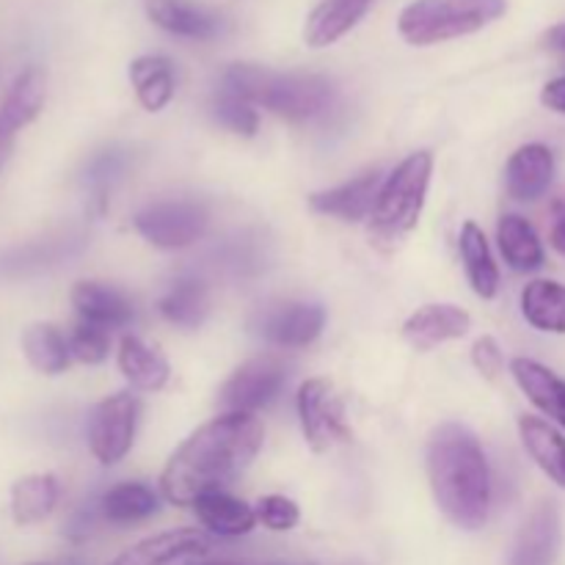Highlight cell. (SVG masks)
Here are the masks:
<instances>
[{
	"label": "cell",
	"mask_w": 565,
	"mask_h": 565,
	"mask_svg": "<svg viewBox=\"0 0 565 565\" xmlns=\"http://www.w3.org/2000/svg\"><path fill=\"white\" fill-rule=\"evenodd\" d=\"M119 362L121 375L130 381L136 390L141 392H160L166 384H169L171 367L166 362L163 353L154 345H147L141 337H125L119 345Z\"/></svg>",
	"instance_id": "d4e9b609"
},
{
	"label": "cell",
	"mask_w": 565,
	"mask_h": 565,
	"mask_svg": "<svg viewBox=\"0 0 565 565\" xmlns=\"http://www.w3.org/2000/svg\"><path fill=\"white\" fill-rule=\"evenodd\" d=\"M31 565H47V563H31Z\"/></svg>",
	"instance_id": "60d3db41"
},
{
	"label": "cell",
	"mask_w": 565,
	"mask_h": 565,
	"mask_svg": "<svg viewBox=\"0 0 565 565\" xmlns=\"http://www.w3.org/2000/svg\"><path fill=\"white\" fill-rule=\"evenodd\" d=\"M373 0H320L303 25L309 47H329L359 25Z\"/></svg>",
	"instance_id": "44dd1931"
},
{
	"label": "cell",
	"mask_w": 565,
	"mask_h": 565,
	"mask_svg": "<svg viewBox=\"0 0 565 565\" xmlns=\"http://www.w3.org/2000/svg\"><path fill=\"white\" fill-rule=\"evenodd\" d=\"M136 97L149 114H158L174 97V64L166 55H141L130 64Z\"/></svg>",
	"instance_id": "4316f807"
},
{
	"label": "cell",
	"mask_w": 565,
	"mask_h": 565,
	"mask_svg": "<svg viewBox=\"0 0 565 565\" xmlns=\"http://www.w3.org/2000/svg\"><path fill=\"white\" fill-rule=\"evenodd\" d=\"M210 312L207 285L196 276H182L160 298V315L177 329H196Z\"/></svg>",
	"instance_id": "f1b7e54d"
},
{
	"label": "cell",
	"mask_w": 565,
	"mask_h": 565,
	"mask_svg": "<svg viewBox=\"0 0 565 565\" xmlns=\"http://www.w3.org/2000/svg\"><path fill=\"white\" fill-rule=\"evenodd\" d=\"M136 232L163 252H177L202 241L210 226V213L196 199H166L138 210Z\"/></svg>",
	"instance_id": "8992f818"
},
{
	"label": "cell",
	"mask_w": 565,
	"mask_h": 565,
	"mask_svg": "<svg viewBox=\"0 0 565 565\" xmlns=\"http://www.w3.org/2000/svg\"><path fill=\"white\" fill-rule=\"evenodd\" d=\"M497 243H500L502 259L516 274H535L544 268L546 254L539 232L524 215L505 213L497 224Z\"/></svg>",
	"instance_id": "ffe728a7"
},
{
	"label": "cell",
	"mask_w": 565,
	"mask_h": 565,
	"mask_svg": "<svg viewBox=\"0 0 565 565\" xmlns=\"http://www.w3.org/2000/svg\"><path fill=\"white\" fill-rule=\"evenodd\" d=\"M326 312L318 303L287 301L263 309L254 320V331L276 348H307L320 337Z\"/></svg>",
	"instance_id": "8fae6325"
},
{
	"label": "cell",
	"mask_w": 565,
	"mask_h": 565,
	"mask_svg": "<svg viewBox=\"0 0 565 565\" xmlns=\"http://www.w3.org/2000/svg\"><path fill=\"white\" fill-rule=\"evenodd\" d=\"M70 351L77 362L83 364H103L110 351V331L99 329V326L81 323L72 329L70 334Z\"/></svg>",
	"instance_id": "d6a6232c"
},
{
	"label": "cell",
	"mask_w": 565,
	"mask_h": 565,
	"mask_svg": "<svg viewBox=\"0 0 565 565\" xmlns=\"http://www.w3.org/2000/svg\"><path fill=\"white\" fill-rule=\"evenodd\" d=\"M221 86L248 99L254 108L290 121H309L326 114L334 103V86L320 75L303 72H276L257 64H232L221 77Z\"/></svg>",
	"instance_id": "3957f363"
},
{
	"label": "cell",
	"mask_w": 565,
	"mask_h": 565,
	"mask_svg": "<svg viewBox=\"0 0 565 565\" xmlns=\"http://www.w3.org/2000/svg\"><path fill=\"white\" fill-rule=\"evenodd\" d=\"M58 497L61 486L55 475H25V478H20L11 486V519L20 527L44 522L55 511V505H58Z\"/></svg>",
	"instance_id": "484cf974"
},
{
	"label": "cell",
	"mask_w": 565,
	"mask_h": 565,
	"mask_svg": "<svg viewBox=\"0 0 565 565\" xmlns=\"http://www.w3.org/2000/svg\"><path fill=\"white\" fill-rule=\"evenodd\" d=\"M519 436L527 456L555 486L565 489V434L541 417H519Z\"/></svg>",
	"instance_id": "7402d4cb"
},
{
	"label": "cell",
	"mask_w": 565,
	"mask_h": 565,
	"mask_svg": "<svg viewBox=\"0 0 565 565\" xmlns=\"http://www.w3.org/2000/svg\"><path fill=\"white\" fill-rule=\"evenodd\" d=\"M430 174H434L430 152L408 154L392 174H386L367 224L370 243L379 252H395L417 230L425 199H428Z\"/></svg>",
	"instance_id": "277c9868"
},
{
	"label": "cell",
	"mask_w": 565,
	"mask_h": 565,
	"mask_svg": "<svg viewBox=\"0 0 565 565\" xmlns=\"http://www.w3.org/2000/svg\"><path fill=\"white\" fill-rule=\"evenodd\" d=\"M70 298L81 323L99 326L105 331L125 329L136 318L130 298L103 281H77Z\"/></svg>",
	"instance_id": "e0dca14e"
},
{
	"label": "cell",
	"mask_w": 565,
	"mask_h": 565,
	"mask_svg": "<svg viewBox=\"0 0 565 565\" xmlns=\"http://www.w3.org/2000/svg\"><path fill=\"white\" fill-rule=\"evenodd\" d=\"M472 364L478 367V373L486 375V379H497V375L502 373V367H505V356H502L494 337H478V340H475Z\"/></svg>",
	"instance_id": "e575fe53"
},
{
	"label": "cell",
	"mask_w": 565,
	"mask_h": 565,
	"mask_svg": "<svg viewBox=\"0 0 565 565\" xmlns=\"http://www.w3.org/2000/svg\"><path fill=\"white\" fill-rule=\"evenodd\" d=\"M254 513H257V522L263 527L274 530V533H287L298 524L301 519V511H298L296 502L290 497H281V494H268V497H259V502L254 505Z\"/></svg>",
	"instance_id": "836d02e7"
},
{
	"label": "cell",
	"mask_w": 565,
	"mask_h": 565,
	"mask_svg": "<svg viewBox=\"0 0 565 565\" xmlns=\"http://www.w3.org/2000/svg\"><path fill=\"white\" fill-rule=\"evenodd\" d=\"M287 384V367L279 356H257L230 375L218 392L224 412L254 414L276 401L281 386Z\"/></svg>",
	"instance_id": "9c48e42d"
},
{
	"label": "cell",
	"mask_w": 565,
	"mask_h": 565,
	"mask_svg": "<svg viewBox=\"0 0 565 565\" xmlns=\"http://www.w3.org/2000/svg\"><path fill=\"white\" fill-rule=\"evenodd\" d=\"M158 513V494L143 483H119L99 500V516L110 524H136Z\"/></svg>",
	"instance_id": "4dcf8cb0"
},
{
	"label": "cell",
	"mask_w": 565,
	"mask_h": 565,
	"mask_svg": "<svg viewBox=\"0 0 565 565\" xmlns=\"http://www.w3.org/2000/svg\"><path fill=\"white\" fill-rule=\"evenodd\" d=\"M541 103L555 114H565V75L546 83L544 92H541Z\"/></svg>",
	"instance_id": "74e56055"
},
{
	"label": "cell",
	"mask_w": 565,
	"mask_h": 565,
	"mask_svg": "<svg viewBox=\"0 0 565 565\" xmlns=\"http://www.w3.org/2000/svg\"><path fill=\"white\" fill-rule=\"evenodd\" d=\"M143 11L158 28L182 39H215L224 31V17L193 0H143Z\"/></svg>",
	"instance_id": "5bb4252c"
},
{
	"label": "cell",
	"mask_w": 565,
	"mask_h": 565,
	"mask_svg": "<svg viewBox=\"0 0 565 565\" xmlns=\"http://www.w3.org/2000/svg\"><path fill=\"white\" fill-rule=\"evenodd\" d=\"M472 329V315L452 303H428L403 323V340L414 351H434L450 340H461Z\"/></svg>",
	"instance_id": "4fadbf2b"
},
{
	"label": "cell",
	"mask_w": 565,
	"mask_h": 565,
	"mask_svg": "<svg viewBox=\"0 0 565 565\" xmlns=\"http://www.w3.org/2000/svg\"><path fill=\"white\" fill-rule=\"evenodd\" d=\"M210 550L207 535L199 530H169L152 539H143L121 552L110 565H174L188 557H199Z\"/></svg>",
	"instance_id": "ac0fdd59"
},
{
	"label": "cell",
	"mask_w": 565,
	"mask_h": 565,
	"mask_svg": "<svg viewBox=\"0 0 565 565\" xmlns=\"http://www.w3.org/2000/svg\"><path fill=\"white\" fill-rule=\"evenodd\" d=\"M196 519L221 539H241L257 527V513L252 505H246L237 497L226 494V491H215V494H204L193 502Z\"/></svg>",
	"instance_id": "cb8c5ba5"
},
{
	"label": "cell",
	"mask_w": 565,
	"mask_h": 565,
	"mask_svg": "<svg viewBox=\"0 0 565 565\" xmlns=\"http://www.w3.org/2000/svg\"><path fill=\"white\" fill-rule=\"evenodd\" d=\"M458 252H461L463 270H467V279L472 285V290L478 292L483 301L500 292V268L494 263V254H491L489 237L480 230L475 221H467L461 226V235H458Z\"/></svg>",
	"instance_id": "603a6c76"
},
{
	"label": "cell",
	"mask_w": 565,
	"mask_h": 565,
	"mask_svg": "<svg viewBox=\"0 0 565 565\" xmlns=\"http://www.w3.org/2000/svg\"><path fill=\"white\" fill-rule=\"evenodd\" d=\"M550 44H552V47H563L565 50V25L555 28V31L550 33Z\"/></svg>",
	"instance_id": "f35d334b"
},
{
	"label": "cell",
	"mask_w": 565,
	"mask_h": 565,
	"mask_svg": "<svg viewBox=\"0 0 565 565\" xmlns=\"http://www.w3.org/2000/svg\"><path fill=\"white\" fill-rule=\"evenodd\" d=\"M298 417L307 445L315 452H329L337 445L351 439V428L345 419V403L337 395L334 384L326 379L303 381L296 397Z\"/></svg>",
	"instance_id": "52a82bcc"
},
{
	"label": "cell",
	"mask_w": 565,
	"mask_h": 565,
	"mask_svg": "<svg viewBox=\"0 0 565 565\" xmlns=\"http://www.w3.org/2000/svg\"><path fill=\"white\" fill-rule=\"evenodd\" d=\"M121 163H125V158H121V154H116V152L99 154V158L94 160L92 169H88V180L97 182V185H105V182H110L116 174H119Z\"/></svg>",
	"instance_id": "d590c367"
},
{
	"label": "cell",
	"mask_w": 565,
	"mask_h": 565,
	"mask_svg": "<svg viewBox=\"0 0 565 565\" xmlns=\"http://www.w3.org/2000/svg\"><path fill=\"white\" fill-rule=\"evenodd\" d=\"M141 403L130 392H116L94 406L88 417V450L105 467H114L130 452Z\"/></svg>",
	"instance_id": "ba28073f"
},
{
	"label": "cell",
	"mask_w": 565,
	"mask_h": 565,
	"mask_svg": "<svg viewBox=\"0 0 565 565\" xmlns=\"http://www.w3.org/2000/svg\"><path fill=\"white\" fill-rule=\"evenodd\" d=\"M561 544V513H557L555 502H541L519 530L511 565H555Z\"/></svg>",
	"instance_id": "7c38bea8"
},
{
	"label": "cell",
	"mask_w": 565,
	"mask_h": 565,
	"mask_svg": "<svg viewBox=\"0 0 565 565\" xmlns=\"http://www.w3.org/2000/svg\"><path fill=\"white\" fill-rule=\"evenodd\" d=\"M384 180L386 177L381 174L379 169L367 171V174L356 177V180L342 182V185L329 188V191L312 193V196H309V207L320 215H331V218L356 224V221L370 218Z\"/></svg>",
	"instance_id": "9a60e30c"
},
{
	"label": "cell",
	"mask_w": 565,
	"mask_h": 565,
	"mask_svg": "<svg viewBox=\"0 0 565 565\" xmlns=\"http://www.w3.org/2000/svg\"><path fill=\"white\" fill-rule=\"evenodd\" d=\"M555 180V154L544 143H524L505 166V191L516 202H535Z\"/></svg>",
	"instance_id": "2e32d148"
},
{
	"label": "cell",
	"mask_w": 565,
	"mask_h": 565,
	"mask_svg": "<svg viewBox=\"0 0 565 565\" xmlns=\"http://www.w3.org/2000/svg\"><path fill=\"white\" fill-rule=\"evenodd\" d=\"M522 315L544 334H565V285L535 279L522 290Z\"/></svg>",
	"instance_id": "83f0119b"
},
{
	"label": "cell",
	"mask_w": 565,
	"mask_h": 565,
	"mask_svg": "<svg viewBox=\"0 0 565 565\" xmlns=\"http://www.w3.org/2000/svg\"><path fill=\"white\" fill-rule=\"evenodd\" d=\"M508 11V0H414L401 11L397 31L414 47L483 31Z\"/></svg>",
	"instance_id": "5b68a950"
},
{
	"label": "cell",
	"mask_w": 565,
	"mask_h": 565,
	"mask_svg": "<svg viewBox=\"0 0 565 565\" xmlns=\"http://www.w3.org/2000/svg\"><path fill=\"white\" fill-rule=\"evenodd\" d=\"M196 565H241V563H230V561H213V563H196Z\"/></svg>",
	"instance_id": "ab89813d"
},
{
	"label": "cell",
	"mask_w": 565,
	"mask_h": 565,
	"mask_svg": "<svg viewBox=\"0 0 565 565\" xmlns=\"http://www.w3.org/2000/svg\"><path fill=\"white\" fill-rule=\"evenodd\" d=\"M511 375L519 384V390L527 395V401L539 408L544 417L557 423L565 430V381L555 370L544 367L535 359H513Z\"/></svg>",
	"instance_id": "d6986e66"
},
{
	"label": "cell",
	"mask_w": 565,
	"mask_h": 565,
	"mask_svg": "<svg viewBox=\"0 0 565 565\" xmlns=\"http://www.w3.org/2000/svg\"><path fill=\"white\" fill-rule=\"evenodd\" d=\"M428 480L439 511L461 530H480L491 508V472L478 436L445 423L428 441Z\"/></svg>",
	"instance_id": "7a4b0ae2"
},
{
	"label": "cell",
	"mask_w": 565,
	"mask_h": 565,
	"mask_svg": "<svg viewBox=\"0 0 565 565\" xmlns=\"http://www.w3.org/2000/svg\"><path fill=\"white\" fill-rule=\"evenodd\" d=\"M265 428L254 414L224 412L193 430L160 475L166 502L193 508L204 494L226 491L246 475L263 450Z\"/></svg>",
	"instance_id": "6da1fadb"
},
{
	"label": "cell",
	"mask_w": 565,
	"mask_h": 565,
	"mask_svg": "<svg viewBox=\"0 0 565 565\" xmlns=\"http://www.w3.org/2000/svg\"><path fill=\"white\" fill-rule=\"evenodd\" d=\"M550 243L561 257H565V193L561 199H555V204H552Z\"/></svg>",
	"instance_id": "8d00e7d4"
},
{
	"label": "cell",
	"mask_w": 565,
	"mask_h": 565,
	"mask_svg": "<svg viewBox=\"0 0 565 565\" xmlns=\"http://www.w3.org/2000/svg\"><path fill=\"white\" fill-rule=\"evenodd\" d=\"M22 353L42 375H61L70 367V340L53 323H33L22 331Z\"/></svg>",
	"instance_id": "f546056e"
},
{
	"label": "cell",
	"mask_w": 565,
	"mask_h": 565,
	"mask_svg": "<svg viewBox=\"0 0 565 565\" xmlns=\"http://www.w3.org/2000/svg\"><path fill=\"white\" fill-rule=\"evenodd\" d=\"M44 99H47V75L39 66L22 70L3 94L0 99V169L9 160L22 127H28L42 114Z\"/></svg>",
	"instance_id": "30bf717a"
},
{
	"label": "cell",
	"mask_w": 565,
	"mask_h": 565,
	"mask_svg": "<svg viewBox=\"0 0 565 565\" xmlns=\"http://www.w3.org/2000/svg\"><path fill=\"white\" fill-rule=\"evenodd\" d=\"M213 114L226 130L237 132V136H254L259 127V114L248 99L237 97L235 92L221 86L218 94L213 99Z\"/></svg>",
	"instance_id": "1f68e13d"
}]
</instances>
